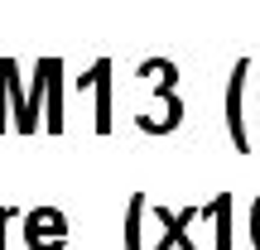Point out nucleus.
Masks as SVG:
<instances>
[{
  "instance_id": "f03ea898",
  "label": "nucleus",
  "mask_w": 260,
  "mask_h": 250,
  "mask_svg": "<svg viewBox=\"0 0 260 250\" xmlns=\"http://www.w3.org/2000/svg\"><path fill=\"white\" fill-rule=\"evenodd\" d=\"M140 217H145V197H130V217H125V250H140Z\"/></svg>"
},
{
  "instance_id": "f257e3e1",
  "label": "nucleus",
  "mask_w": 260,
  "mask_h": 250,
  "mask_svg": "<svg viewBox=\"0 0 260 250\" xmlns=\"http://www.w3.org/2000/svg\"><path fill=\"white\" fill-rule=\"evenodd\" d=\"M246 73H251V63H236L232 82H226V135H232L236 154L251 149V135H246Z\"/></svg>"
}]
</instances>
